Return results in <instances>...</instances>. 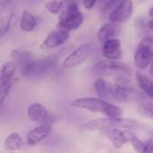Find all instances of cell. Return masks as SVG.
Masks as SVG:
<instances>
[{"instance_id": "6da1fadb", "label": "cell", "mask_w": 153, "mask_h": 153, "mask_svg": "<svg viewBox=\"0 0 153 153\" xmlns=\"http://www.w3.org/2000/svg\"><path fill=\"white\" fill-rule=\"evenodd\" d=\"M109 128H119L127 130H143L147 126L137 120L131 118L121 117H100L88 121L81 126L80 130L82 132H92L101 131Z\"/></svg>"}, {"instance_id": "7a4b0ae2", "label": "cell", "mask_w": 153, "mask_h": 153, "mask_svg": "<svg viewBox=\"0 0 153 153\" xmlns=\"http://www.w3.org/2000/svg\"><path fill=\"white\" fill-rule=\"evenodd\" d=\"M70 106L91 112L101 113L107 117H121L123 116V109L120 107L100 98H78L74 100Z\"/></svg>"}, {"instance_id": "3957f363", "label": "cell", "mask_w": 153, "mask_h": 153, "mask_svg": "<svg viewBox=\"0 0 153 153\" xmlns=\"http://www.w3.org/2000/svg\"><path fill=\"white\" fill-rule=\"evenodd\" d=\"M55 56H48L41 59L30 60L21 66V74L25 78L39 77L49 72L56 64Z\"/></svg>"}, {"instance_id": "277c9868", "label": "cell", "mask_w": 153, "mask_h": 153, "mask_svg": "<svg viewBox=\"0 0 153 153\" xmlns=\"http://www.w3.org/2000/svg\"><path fill=\"white\" fill-rule=\"evenodd\" d=\"M92 71L94 74L99 75H107V76H121L126 75L129 76L132 74L131 67L122 62L115 61V60H101L95 64L92 67Z\"/></svg>"}, {"instance_id": "5b68a950", "label": "cell", "mask_w": 153, "mask_h": 153, "mask_svg": "<svg viewBox=\"0 0 153 153\" xmlns=\"http://www.w3.org/2000/svg\"><path fill=\"white\" fill-rule=\"evenodd\" d=\"M58 23L56 24L57 28L66 31L78 29L83 21V15L79 10L78 5L73 4L65 6V9L63 10L58 16Z\"/></svg>"}, {"instance_id": "8992f818", "label": "cell", "mask_w": 153, "mask_h": 153, "mask_svg": "<svg viewBox=\"0 0 153 153\" xmlns=\"http://www.w3.org/2000/svg\"><path fill=\"white\" fill-rule=\"evenodd\" d=\"M27 116L30 121L35 122L39 125L53 126L62 119L59 115L54 112H50L39 102L32 103L28 107Z\"/></svg>"}, {"instance_id": "52a82bcc", "label": "cell", "mask_w": 153, "mask_h": 153, "mask_svg": "<svg viewBox=\"0 0 153 153\" xmlns=\"http://www.w3.org/2000/svg\"><path fill=\"white\" fill-rule=\"evenodd\" d=\"M153 55V39L152 37H144L141 39L134 54V64L136 67L143 71L151 64Z\"/></svg>"}, {"instance_id": "ba28073f", "label": "cell", "mask_w": 153, "mask_h": 153, "mask_svg": "<svg viewBox=\"0 0 153 153\" xmlns=\"http://www.w3.org/2000/svg\"><path fill=\"white\" fill-rule=\"evenodd\" d=\"M91 44L85 43L76 48H74L63 61L62 66L65 69H70L76 67L83 64L90 56L91 51Z\"/></svg>"}, {"instance_id": "9c48e42d", "label": "cell", "mask_w": 153, "mask_h": 153, "mask_svg": "<svg viewBox=\"0 0 153 153\" xmlns=\"http://www.w3.org/2000/svg\"><path fill=\"white\" fill-rule=\"evenodd\" d=\"M134 12L132 0H121V2L108 14V20L112 22L122 24L126 22Z\"/></svg>"}, {"instance_id": "30bf717a", "label": "cell", "mask_w": 153, "mask_h": 153, "mask_svg": "<svg viewBox=\"0 0 153 153\" xmlns=\"http://www.w3.org/2000/svg\"><path fill=\"white\" fill-rule=\"evenodd\" d=\"M69 39V32L64 30H56L50 32L46 39L41 42L40 49H51L60 47L66 43Z\"/></svg>"}, {"instance_id": "8fae6325", "label": "cell", "mask_w": 153, "mask_h": 153, "mask_svg": "<svg viewBox=\"0 0 153 153\" xmlns=\"http://www.w3.org/2000/svg\"><path fill=\"white\" fill-rule=\"evenodd\" d=\"M100 134L108 138L117 150L121 149L126 143L129 142V136L131 134V133L125 132L119 128L104 129L100 131Z\"/></svg>"}, {"instance_id": "7c38bea8", "label": "cell", "mask_w": 153, "mask_h": 153, "mask_svg": "<svg viewBox=\"0 0 153 153\" xmlns=\"http://www.w3.org/2000/svg\"><path fill=\"white\" fill-rule=\"evenodd\" d=\"M53 126L50 125H39L30 130L27 136L26 141L30 146H34L39 143L46 140L52 133Z\"/></svg>"}, {"instance_id": "4fadbf2b", "label": "cell", "mask_w": 153, "mask_h": 153, "mask_svg": "<svg viewBox=\"0 0 153 153\" xmlns=\"http://www.w3.org/2000/svg\"><path fill=\"white\" fill-rule=\"evenodd\" d=\"M102 54L108 60L118 61L122 56L120 39L115 38L105 41L103 43Z\"/></svg>"}, {"instance_id": "5bb4252c", "label": "cell", "mask_w": 153, "mask_h": 153, "mask_svg": "<svg viewBox=\"0 0 153 153\" xmlns=\"http://www.w3.org/2000/svg\"><path fill=\"white\" fill-rule=\"evenodd\" d=\"M121 31H122V27L120 24L112 22H107L100 28L97 34L98 39L103 44L105 41L108 39L117 38V36L120 35Z\"/></svg>"}, {"instance_id": "9a60e30c", "label": "cell", "mask_w": 153, "mask_h": 153, "mask_svg": "<svg viewBox=\"0 0 153 153\" xmlns=\"http://www.w3.org/2000/svg\"><path fill=\"white\" fill-rule=\"evenodd\" d=\"M135 82L140 90L144 93L145 96L150 99L153 98V82L152 79L145 74L141 70H138L135 73Z\"/></svg>"}, {"instance_id": "2e32d148", "label": "cell", "mask_w": 153, "mask_h": 153, "mask_svg": "<svg viewBox=\"0 0 153 153\" xmlns=\"http://www.w3.org/2000/svg\"><path fill=\"white\" fill-rule=\"evenodd\" d=\"M107 91L108 97L115 100L116 101L124 102L129 99L127 91L116 82H107Z\"/></svg>"}, {"instance_id": "e0dca14e", "label": "cell", "mask_w": 153, "mask_h": 153, "mask_svg": "<svg viewBox=\"0 0 153 153\" xmlns=\"http://www.w3.org/2000/svg\"><path fill=\"white\" fill-rule=\"evenodd\" d=\"M25 147V143L21 137V135L17 133L10 134L4 142V148L7 152H15L23 150Z\"/></svg>"}, {"instance_id": "ac0fdd59", "label": "cell", "mask_w": 153, "mask_h": 153, "mask_svg": "<svg viewBox=\"0 0 153 153\" xmlns=\"http://www.w3.org/2000/svg\"><path fill=\"white\" fill-rule=\"evenodd\" d=\"M16 71V65L13 62L4 63L0 66V86L11 83Z\"/></svg>"}, {"instance_id": "d6986e66", "label": "cell", "mask_w": 153, "mask_h": 153, "mask_svg": "<svg viewBox=\"0 0 153 153\" xmlns=\"http://www.w3.org/2000/svg\"><path fill=\"white\" fill-rule=\"evenodd\" d=\"M36 26H37L36 17L28 10L22 11L20 20L21 30L25 32H30L35 30Z\"/></svg>"}, {"instance_id": "ffe728a7", "label": "cell", "mask_w": 153, "mask_h": 153, "mask_svg": "<svg viewBox=\"0 0 153 153\" xmlns=\"http://www.w3.org/2000/svg\"><path fill=\"white\" fill-rule=\"evenodd\" d=\"M11 57L22 65L31 60V53L27 50H20V49H13L10 53Z\"/></svg>"}, {"instance_id": "44dd1931", "label": "cell", "mask_w": 153, "mask_h": 153, "mask_svg": "<svg viewBox=\"0 0 153 153\" xmlns=\"http://www.w3.org/2000/svg\"><path fill=\"white\" fill-rule=\"evenodd\" d=\"M94 89H95V92H96L98 98L103 99V100L108 98L107 82L103 78L100 77V78L95 80V82H94Z\"/></svg>"}, {"instance_id": "7402d4cb", "label": "cell", "mask_w": 153, "mask_h": 153, "mask_svg": "<svg viewBox=\"0 0 153 153\" xmlns=\"http://www.w3.org/2000/svg\"><path fill=\"white\" fill-rule=\"evenodd\" d=\"M64 6L62 0H48L44 4V7L52 14H57Z\"/></svg>"}, {"instance_id": "603a6c76", "label": "cell", "mask_w": 153, "mask_h": 153, "mask_svg": "<svg viewBox=\"0 0 153 153\" xmlns=\"http://www.w3.org/2000/svg\"><path fill=\"white\" fill-rule=\"evenodd\" d=\"M13 12H9L4 16L0 17V37L4 36L7 33L10 29L12 19H13Z\"/></svg>"}, {"instance_id": "cb8c5ba5", "label": "cell", "mask_w": 153, "mask_h": 153, "mask_svg": "<svg viewBox=\"0 0 153 153\" xmlns=\"http://www.w3.org/2000/svg\"><path fill=\"white\" fill-rule=\"evenodd\" d=\"M129 142L132 144V146L134 147V151L137 153L142 152L143 151L144 147H145V142L142 141L139 137H137L134 134H130V136H129Z\"/></svg>"}, {"instance_id": "d4e9b609", "label": "cell", "mask_w": 153, "mask_h": 153, "mask_svg": "<svg viewBox=\"0 0 153 153\" xmlns=\"http://www.w3.org/2000/svg\"><path fill=\"white\" fill-rule=\"evenodd\" d=\"M14 0H0V17L10 12Z\"/></svg>"}, {"instance_id": "484cf974", "label": "cell", "mask_w": 153, "mask_h": 153, "mask_svg": "<svg viewBox=\"0 0 153 153\" xmlns=\"http://www.w3.org/2000/svg\"><path fill=\"white\" fill-rule=\"evenodd\" d=\"M11 87H12V83L0 86V108L4 104V100H6V97L8 96L10 92Z\"/></svg>"}, {"instance_id": "4316f807", "label": "cell", "mask_w": 153, "mask_h": 153, "mask_svg": "<svg viewBox=\"0 0 153 153\" xmlns=\"http://www.w3.org/2000/svg\"><path fill=\"white\" fill-rule=\"evenodd\" d=\"M141 109L146 116H149L150 117H152L153 108L152 103L151 101H147V100H144V101L141 103Z\"/></svg>"}, {"instance_id": "83f0119b", "label": "cell", "mask_w": 153, "mask_h": 153, "mask_svg": "<svg viewBox=\"0 0 153 153\" xmlns=\"http://www.w3.org/2000/svg\"><path fill=\"white\" fill-rule=\"evenodd\" d=\"M72 46H66V47H65V48H63L60 51H58L54 56H55V58L56 59V60H58L59 58H61L63 56H65L66 55V53H68L71 49H72Z\"/></svg>"}, {"instance_id": "f1b7e54d", "label": "cell", "mask_w": 153, "mask_h": 153, "mask_svg": "<svg viewBox=\"0 0 153 153\" xmlns=\"http://www.w3.org/2000/svg\"><path fill=\"white\" fill-rule=\"evenodd\" d=\"M141 153H153V142L152 139H149L145 142V147Z\"/></svg>"}, {"instance_id": "f546056e", "label": "cell", "mask_w": 153, "mask_h": 153, "mask_svg": "<svg viewBox=\"0 0 153 153\" xmlns=\"http://www.w3.org/2000/svg\"><path fill=\"white\" fill-rule=\"evenodd\" d=\"M99 0H82V4L86 9L90 10V9H92L94 7V5L96 4V3Z\"/></svg>"}, {"instance_id": "4dcf8cb0", "label": "cell", "mask_w": 153, "mask_h": 153, "mask_svg": "<svg viewBox=\"0 0 153 153\" xmlns=\"http://www.w3.org/2000/svg\"><path fill=\"white\" fill-rule=\"evenodd\" d=\"M64 5L65 6H69V5H73V4H76L78 5V3L80 0H62Z\"/></svg>"}, {"instance_id": "1f68e13d", "label": "cell", "mask_w": 153, "mask_h": 153, "mask_svg": "<svg viewBox=\"0 0 153 153\" xmlns=\"http://www.w3.org/2000/svg\"><path fill=\"white\" fill-rule=\"evenodd\" d=\"M148 27H149L150 30H153V20L152 19L149 21V22H148Z\"/></svg>"}, {"instance_id": "d6a6232c", "label": "cell", "mask_w": 153, "mask_h": 153, "mask_svg": "<svg viewBox=\"0 0 153 153\" xmlns=\"http://www.w3.org/2000/svg\"><path fill=\"white\" fill-rule=\"evenodd\" d=\"M149 15H150V17H151V18H152L153 17V7H151V8H150V11H149Z\"/></svg>"}, {"instance_id": "836d02e7", "label": "cell", "mask_w": 153, "mask_h": 153, "mask_svg": "<svg viewBox=\"0 0 153 153\" xmlns=\"http://www.w3.org/2000/svg\"><path fill=\"white\" fill-rule=\"evenodd\" d=\"M108 1H110V0H100V4H101V6H102L103 4H105L108 3Z\"/></svg>"}, {"instance_id": "e575fe53", "label": "cell", "mask_w": 153, "mask_h": 153, "mask_svg": "<svg viewBox=\"0 0 153 153\" xmlns=\"http://www.w3.org/2000/svg\"><path fill=\"white\" fill-rule=\"evenodd\" d=\"M7 153H13V152H7Z\"/></svg>"}]
</instances>
